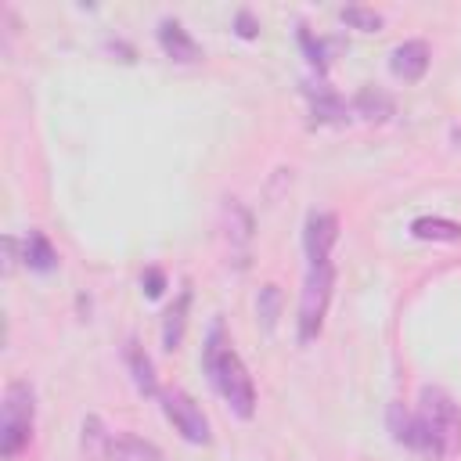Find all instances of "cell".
<instances>
[{"mask_svg": "<svg viewBox=\"0 0 461 461\" xmlns=\"http://www.w3.org/2000/svg\"><path fill=\"white\" fill-rule=\"evenodd\" d=\"M339 18H342L349 29H360V32H378V29H382V14L371 11V7H342Z\"/></svg>", "mask_w": 461, "mask_h": 461, "instance_id": "ffe728a7", "label": "cell"}, {"mask_svg": "<svg viewBox=\"0 0 461 461\" xmlns=\"http://www.w3.org/2000/svg\"><path fill=\"white\" fill-rule=\"evenodd\" d=\"M108 447H112V432L104 429V421L97 414L83 418V450H86V457L108 461Z\"/></svg>", "mask_w": 461, "mask_h": 461, "instance_id": "e0dca14e", "label": "cell"}, {"mask_svg": "<svg viewBox=\"0 0 461 461\" xmlns=\"http://www.w3.org/2000/svg\"><path fill=\"white\" fill-rule=\"evenodd\" d=\"M385 425L393 432V439L407 450H414V411H407L403 403H389L385 411Z\"/></svg>", "mask_w": 461, "mask_h": 461, "instance_id": "ac0fdd59", "label": "cell"}, {"mask_svg": "<svg viewBox=\"0 0 461 461\" xmlns=\"http://www.w3.org/2000/svg\"><path fill=\"white\" fill-rule=\"evenodd\" d=\"M353 112H357L360 119H367V122L389 119V115H393V97H389L385 90H378V86H364V90L353 97Z\"/></svg>", "mask_w": 461, "mask_h": 461, "instance_id": "2e32d148", "label": "cell"}, {"mask_svg": "<svg viewBox=\"0 0 461 461\" xmlns=\"http://www.w3.org/2000/svg\"><path fill=\"white\" fill-rule=\"evenodd\" d=\"M126 367H130L133 389H137L140 396H158V393H162L158 375H155V360L148 357V349H144L137 339H130V342H126Z\"/></svg>", "mask_w": 461, "mask_h": 461, "instance_id": "30bf717a", "label": "cell"}, {"mask_svg": "<svg viewBox=\"0 0 461 461\" xmlns=\"http://www.w3.org/2000/svg\"><path fill=\"white\" fill-rule=\"evenodd\" d=\"M281 306H285V295H281V288H277L274 281H267V285L259 288V295H256V321H259L263 335H274V328H277V317H281Z\"/></svg>", "mask_w": 461, "mask_h": 461, "instance_id": "9a60e30c", "label": "cell"}, {"mask_svg": "<svg viewBox=\"0 0 461 461\" xmlns=\"http://www.w3.org/2000/svg\"><path fill=\"white\" fill-rule=\"evenodd\" d=\"M432 65V47L425 40H403L389 50V72L400 83H418Z\"/></svg>", "mask_w": 461, "mask_h": 461, "instance_id": "ba28073f", "label": "cell"}, {"mask_svg": "<svg viewBox=\"0 0 461 461\" xmlns=\"http://www.w3.org/2000/svg\"><path fill=\"white\" fill-rule=\"evenodd\" d=\"M140 285H144V295H148V299H158L162 288H166V274H162L158 267H148V270L140 274Z\"/></svg>", "mask_w": 461, "mask_h": 461, "instance_id": "7402d4cb", "label": "cell"}, {"mask_svg": "<svg viewBox=\"0 0 461 461\" xmlns=\"http://www.w3.org/2000/svg\"><path fill=\"white\" fill-rule=\"evenodd\" d=\"M220 230H223L230 263H234V267H245L249 256H252L256 223H252V212H249L238 198H223V209H220Z\"/></svg>", "mask_w": 461, "mask_h": 461, "instance_id": "8992f818", "label": "cell"}, {"mask_svg": "<svg viewBox=\"0 0 461 461\" xmlns=\"http://www.w3.org/2000/svg\"><path fill=\"white\" fill-rule=\"evenodd\" d=\"M158 47L166 50L169 61H180V65L202 61V47L194 43V36H191L176 18H162V22H158Z\"/></svg>", "mask_w": 461, "mask_h": 461, "instance_id": "9c48e42d", "label": "cell"}, {"mask_svg": "<svg viewBox=\"0 0 461 461\" xmlns=\"http://www.w3.org/2000/svg\"><path fill=\"white\" fill-rule=\"evenodd\" d=\"M414 454L447 461L461 454V407L439 385H421L414 403Z\"/></svg>", "mask_w": 461, "mask_h": 461, "instance_id": "7a4b0ae2", "label": "cell"}, {"mask_svg": "<svg viewBox=\"0 0 461 461\" xmlns=\"http://www.w3.org/2000/svg\"><path fill=\"white\" fill-rule=\"evenodd\" d=\"M331 292H335V267L331 263L306 267L303 292H299V317H295V335L303 346L321 335L328 306H331Z\"/></svg>", "mask_w": 461, "mask_h": 461, "instance_id": "277c9868", "label": "cell"}, {"mask_svg": "<svg viewBox=\"0 0 461 461\" xmlns=\"http://www.w3.org/2000/svg\"><path fill=\"white\" fill-rule=\"evenodd\" d=\"M187 313H191V288H180V295L166 306V317H162V349L166 353L180 349L184 331H187Z\"/></svg>", "mask_w": 461, "mask_h": 461, "instance_id": "8fae6325", "label": "cell"}, {"mask_svg": "<svg viewBox=\"0 0 461 461\" xmlns=\"http://www.w3.org/2000/svg\"><path fill=\"white\" fill-rule=\"evenodd\" d=\"M18 259H22V241H18L14 234H4V277L14 274Z\"/></svg>", "mask_w": 461, "mask_h": 461, "instance_id": "44dd1931", "label": "cell"}, {"mask_svg": "<svg viewBox=\"0 0 461 461\" xmlns=\"http://www.w3.org/2000/svg\"><path fill=\"white\" fill-rule=\"evenodd\" d=\"M22 263L32 270V274H50L58 270V252L50 245V238L43 230H29L22 238Z\"/></svg>", "mask_w": 461, "mask_h": 461, "instance_id": "7c38bea8", "label": "cell"}, {"mask_svg": "<svg viewBox=\"0 0 461 461\" xmlns=\"http://www.w3.org/2000/svg\"><path fill=\"white\" fill-rule=\"evenodd\" d=\"M234 25H238V36H241V40H252V36H256V18H252L249 11H238V22H234Z\"/></svg>", "mask_w": 461, "mask_h": 461, "instance_id": "603a6c76", "label": "cell"}, {"mask_svg": "<svg viewBox=\"0 0 461 461\" xmlns=\"http://www.w3.org/2000/svg\"><path fill=\"white\" fill-rule=\"evenodd\" d=\"M158 403H162V414L166 421L176 429V436L184 443H194V447H205L212 439V429H209V418L205 411L198 407V400L191 393H184L180 385H166L158 393Z\"/></svg>", "mask_w": 461, "mask_h": 461, "instance_id": "5b68a950", "label": "cell"}, {"mask_svg": "<svg viewBox=\"0 0 461 461\" xmlns=\"http://www.w3.org/2000/svg\"><path fill=\"white\" fill-rule=\"evenodd\" d=\"M202 367H205L212 389L220 393V400L230 407V414L249 421L256 414V382H252L245 360L238 357V349L230 346V335H227L223 321H212L209 331H205Z\"/></svg>", "mask_w": 461, "mask_h": 461, "instance_id": "6da1fadb", "label": "cell"}, {"mask_svg": "<svg viewBox=\"0 0 461 461\" xmlns=\"http://www.w3.org/2000/svg\"><path fill=\"white\" fill-rule=\"evenodd\" d=\"M313 119L317 122H339V119H346V101L339 94H331V90H321L313 97Z\"/></svg>", "mask_w": 461, "mask_h": 461, "instance_id": "d6986e66", "label": "cell"}, {"mask_svg": "<svg viewBox=\"0 0 461 461\" xmlns=\"http://www.w3.org/2000/svg\"><path fill=\"white\" fill-rule=\"evenodd\" d=\"M108 461H162V450L151 439H140L133 432H122V436H112Z\"/></svg>", "mask_w": 461, "mask_h": 461, "instance_id": "4fadbf2b", "label": "cell"}, {"mask_svg": "<svg viewBox=\"0 0 461 461\" xmlns=\"http://www.w3.org/2000/svg\"><path fill=\"white\" fill-rule=\"evenodd\" d=\"M411 238H418V241H461V223L447 220V216H414Z\"/></svg>", "mask_w": 461, "mask_h": 461, "instance_id": "5bb4252c", "label": "cell"}, {"mask_svg": "<svg viewBox=\"0 0 461 461\" xmlns=\"http://www.w3.org/2000/svg\"><path fill=\"white\" fill-rule=\"evenodd\" d=\"M32 425H36V393L25 378H14L7 382L4 403H0V454L7 461L29 447Z\"/></svg>", "mask_w": 461, "mask_h": 461, "instance_id": "3957f363", "label": "cell"}, {"mask_svg": "<svg viewBox=\"0 0 461 461\" xmlns=\"http://www.w3.org/2000/svg\"><path fill=\"white\" fill-rule=\"evenodd\" d=\"M335 241H339V216L328 212V209H310L306 212V223H303V252H306V263L310 267L331 263Z\"/></svg>", "mask_w": 461, "mask_h": 461, "instance_id": "52a82bcc", "label": "cell"}]
</instances>
